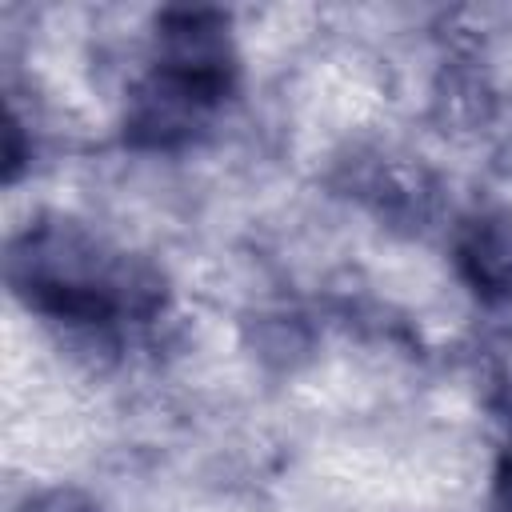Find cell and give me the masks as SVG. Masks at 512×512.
<instances>
[{
	"label": "cell",
	"instance_id": "1",
	"mask_svg": "<svg viewBox=\"0 0 512 512\" xmlns=\"http://www.w3.org/2000/svg\"><path fill=\"white\" fill-rule=\"evenodd\" d=\"M232 88V52L216 16L180 12L160 32V60L136 92L128 132L140 144H176Z\"/></svg>",
	"mask_w": 512,
	"mask_h": 512
},
{
	"label": "cell",
	"instance_id": "2",
	"mask_svg": "<svg viewBox=\"0 0 512 512\" xmlns=\"http://www.w3.org/2000/svg\"><path fill=\"white\" fill-rule=\"evenodd\" d=\"M12 272L28 304L84 324L140 312L156 296V288L140 280L128 260L104 256L88 236L76 232H28V252L12 256Z\"/></svg>",
	"mask_w": 512,
	"mask_h": 512
},
{
	"label": "cell",
	"instance_id": "3",
	"mask_svg": "<svg viewBox=\"0 0 512 512\" xmlns=\"http://www.w3.org/2000/svg\"><path fill=\"white\" fill-rule=\"evenodd\" d=\"M464 280L488 300H512V212L476 216L456 248Z\"/></svg>",
	"mask_w": 512,
	"mask_h": 512
}]
</instances>
